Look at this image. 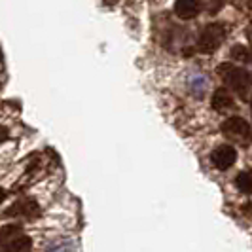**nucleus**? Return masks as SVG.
Returning <instances> with one entry per match:
<instances>
[{
	"label": "nucleus",
	"instance_id": "obj_1",
	"mask_svg": "<svg viewBox=\"0 0 252 252\" xmlns=\"http://www.w3.org/2000/svg\"><path fill=\"white\" fill-rule=\"evenodd\" d=\"M216 72H218V76L224 80V84H226L231 91L239 93L241 97L247 95L252 80H251V74H249L245 68H241V66L231 64V63H222L216 68Z\"/></svg>",
	"mask_w": 252,
	"mask_h": 252
},
{
	"label": "nucleus",
	"instance_id": "obj_2",
	"mask_svg": "<svg viewBox=\"0 0 252 252\" xmlns=\"http://www.w3.org/2000/svg\"><path fill=\"white\" fill-rule=\"evenodd\" d=\"M224 40H226V27L222 23H209L199 34L197 48L203 53H215Z\"/></svg>",
	"mask_w": 252,
	"mask_h": 252
},
{
	"label": "nucleus",
	"instance_id": "obj_3",
	"mask_svg": "<svg viewBox=\"0 0 252 252\" xmlns=\"http://www.w3.org/2000/svg\"><path fill=\"white\" fill-rule=\"evenodd\" d=\"M222 133L226 135L227 139L241 142L243 146H249L252 140V127L249 126L247 120H243L239 116H231L227 118L222 126Z\"/></svg>",
	"mask_w": 252,
	"mask_h": 252
},
{
	"label": "nucleus",
	"instance_id": "obj_4",
	"mask_svg": "<svg viewBox=\"0 0 252 252\" xmlns=\"http://www.w3.org/2000/svg\"><path fill=\"white\" fill-rule=\"evenodd\" d=\"M235 159H237V150H235L233 146H229V144H222V146H218V148L213 150V154H211V161H213V165H215L216 169H220V171L229 169L231 165L235 163Z\"/></svg>",
	"mask_w": 252,
	"mask_h": 252
},
{
	"label": "nucleus",
	"instance_id": "obj_5",
	"mask_svg": "<svg viewBox=\"0 0 252 252\" xmlns=\"http://www.w3.org/2000/svg\"><path fill=\"white\" fill-rule=\"evenodd\" d=\"M40 215V207L34 199H21V201L13 203L12 207L6 211V216H21V218H36Z\"/></svg>",
	"mask_w": 252,
	"mask_h": 252
},
{
	"label": "nucleus",
	"instance_id": "obj_6",
	"mask_svg": "<svg viewBox=\"0 0 252 252\" xmlns=\"http://www.w3.org/2000/svg\"><path fill=\"white\" fill-rule=\"evenodd\" d=\"M203 0H175V13L180 19H191L201 12Z\"/></svg>",
	"mask_w": 252,
	"mask_h": 252
},
{
	"label": "nucleus",
	"instance_id": "obj_7",
	"mask_svg": "<svg viewBox=\"0 0 252 252\" xmlns=\"http://www.w3.org/2000/svg\"><path fill=\"white\" fill-rule=\"evenodd\" d=\"M31 247H32V239H31L29 235H23V233H21V235L10 239L8 243H4V245L0 247V252H27Z\"/></svg>",
	"mask_w": 252,
	"mask_h": 252
},
{
	"label": "nucleus",
	"instance_id": "obj_8",
	"mask_svg": "<svg viewBox=\"0 0 252 252\" xmlns=\"http://www.w3.org/2000/svg\"><path fill=\"white\" fill-rule=\"evenodd\" d=\"M231 106H233V95L226 88L216 89L215 95H213V108L218 112H226Z\"/></svg>",
	"mask_w": 252,
	"mask_h": 252
},
{
	"label": "nucleus",
	"instance_id": "obj_9",
	"mask_svg": "<svg viewBox=\"0 0 252 252\" xmlns=\"http://www.w3.org/2000/svg\"><path fill=\"white\" fill-rule=\"evenodd\" d=\"M17 235H21V226L19 224H8V226L0 227V247L10 239H13V237H17Z\"/></svg>",
	"mask_w": 252,
	"mask_h": 252
},
{
	"label": "nucleus",
	"instance_id": "obj_10",
	"mask_svg": "<svg viewBox=\"0 0 252 252\" xmlns=\"http://www.w3.org/2000/svg\"><path fill=\"white\" fill-rule=\"evenodd\" d=\"M235 186L243 191V193H252V173L243 171L235 178Z\"/></svg>",
	"mask_w": 252,
	"mask_h": 252
},
{
	"label": "nucleus",
	"instance_id": "obj_11",
	"mask_svg": "<svg viewBox=\"0 0 252 252\" xmlns=\"http://www.w3.org/2000/svg\"><path fill=\"white\" fill-rule=\"evenodd\" d=\"M229 55H231V59H235L237 63H247V61L251 59V51L247 50L245 46H233L231 51H229Z\"/></svg>",
	"mask_w": 252,
	"mask_h": 252
},
{
	"label": "nucleus",
	"instance_id": "obj_12",
	"mask_svg": "<svg viewBox=\"0 0 252 252\" xmlns=\"http://www.w3.org/2000/svg\"><path fill=\"white\" fill-rule=\"evenodd\" d=\"M6 139H8V129L0 126V144H2V142H4Z\"/></svg>",
	"mask_w": 252,
	"mask_h": 252
},
{
	"label": "nucleus",
	"instance_id": "obj_13",
	"mask_svg": "<svg viewBox=\"0 0 252 252\" xmlns=\"http://www.w3.org/2000/svg\"><path fill=\"white\" fill-rule=\"evenodd\" d=\"M4 197H6V191H4V188H0V203L4 201Z\"/></svg>",
	"mask_w": 252,
	"mask_h": 252
},
{
	"label": "nucleus",
	"instance_id": "obj_14",
	"mask_svg": "<svg viewBox=\"0 0 252 252\" xmlns=\"http://www.w3.org/2000/svg\"><path fill=\"white\" fill-rule=\"evenodd\" d=\"M251 114H252V99H251Z\"/></svg>",
	"mask_w": 252,
	"mask_h": 252
},
{
	"label": "nucleus",
	"instance_id": "obj_15",
	"mask_svg": "<svg viewBox=\"0 0 252 252\" xmlns=\"http://www.w3.org/2000/svg\"><path fill=\"white\" fill-rule=\"evenodd\" d=\"M0 61H2V51H0Z\"/></svg>",
	"mask_w": 252,
	"mask_h": 252
}]
</instances>
